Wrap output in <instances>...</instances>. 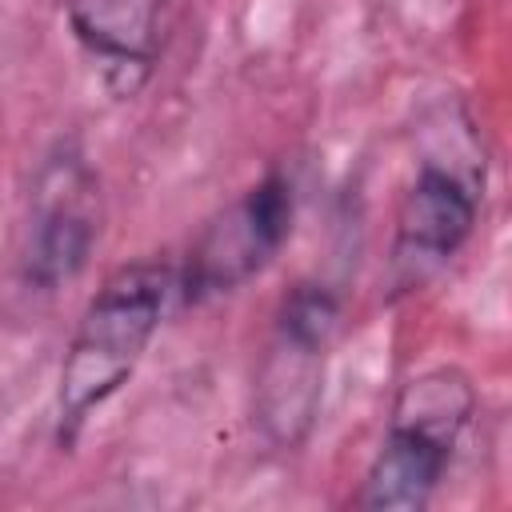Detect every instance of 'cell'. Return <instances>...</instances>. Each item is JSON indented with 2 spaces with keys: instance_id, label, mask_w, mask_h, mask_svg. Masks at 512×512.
<instances>
[{
  "instance_id": "cell-3",
  "label": "cell",
  "mask_w": 512,
  "mask_h": 512,
  "mask_svg": "<svg viewBox=\"0 0 512 512\" xmlns=\"http://www.w3.org/2000/svg\"><path fill=\"white\" fill-rule=\"evenodd\" d=\"M336 328L340 296L332 288L304 280L280 300L252 388V420L272 448L292 452L312 436Z\"/></svg>"
},
{
  "instance_id": "cell-1",
  "label": "cell",
  "mask_w": 512,
  "mask_h": 512,
  "mask_svg": "<svg viewBox=\"0 0 512 512\" xmlns=\"http://www.w3.org/2000/svg\"><path fill=\"white\" fill-rule=\"evenodd\" d=\"M172 296H176V268L160 260L124 264L96 288L60 364V384H56L60 448H72L84 424L140 368Z\"/></svg>"
},
{
  "instance_id": "cell-2",
  "label": "cell",
  "mask_w": 512,
  "mask_h": 512,
  "mask_svg": "<svg viewBox=\"0 0 512 512\" xmlns=\"http://www.w3.org/2000/svg\"><path fill=\"white\" fill-rule=\"evenodd\" d=\"M476 416V388L464 368L436 364L404 380L388 432L352 496L364 512H420L436 496L460 436Z\"/></svg>"
},
{
  "instance_id": "cell-7",
  "label": "cell",
  "mask_w": 512,
  "mask_h": 512,
  "mask_svg": "<svg viewBox=\"0 0 512 512\" xmlns=\"http://www.w3.org/2000/svg\"><path fill=\"white\" fill-rule=\"evenodd\" d=\"M168 0H64V20L80 52L116 100H132L156 64Z\"/></svg>"
},
{
  "instance_id": "cell-5",
  "label": "cell",
  "mask_w": 512,
  "mask_h": 512,
  "mask_svg": "<svg viewBox=\"0 0 512 512\" xmlns=\"http://www.w3.org/2000/svg\"><path fill=\"white\" fill-rule=\"evenodd\" d=\"M484 180L476 168L424 160L396 208L392 232V288L416 292L424 288L472 236Z\"/></svg>"
},
{
  "instance_id": "cell-6",
  "label": "cell",
  "mask_w": 512,
  "mask_h": 512,
  "mask_svg": "<svg viewBox=\"0 0 512 512\" xmlns=\"http://www.w3.org/2000/svg\"><path fill=\"white\" fill-rule=\"evenodd\" d=\"M96 204V176L72 144L40 164L32 184L28 236L20 252V272L32 288L56 292L60 284L80 276L100 232Z\"/></svg>"
},
{
  "instance_id": "cell-4",
  "label": "cell",
  "mask_w": 512,
  "mask_h": 512,
  "mask_svg": "<svg viewBox=\"0 0 512 512\" xmlns=\"http://www.w3.org/2000/svg\"><path fill=\"white\" fill-rule=\"evenodd\" d=\"M296 216L292 180L280 172L260 176L224 212H216L196 236L184 268L176 272V292L184 304H204L228 296L260 276L284 248Z\"/></svg>"
}]
</instances>
